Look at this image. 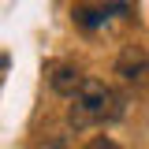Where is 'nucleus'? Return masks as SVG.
<instances>
[{
	"label": "nucleus",
	"mask_w": 149,
	"mask_h": 149,
	"mask_svg": "<svg viewBox=\"0 0 149 149\" xmlns=\"http://www.w3.org/2000/svg\"><path fill=\"white\" fill-rule=\"evenodd\" d=\"M82 71L74 67V63H56L52 74H49V86H52V93H60V97H74V93L82 90Z\"/></svg>",
	"instance_id": "obj_3"
},
{
	"label": "nucleus",
	"mask_w": 149,
	"mask_h": 149,
	"mask_svg": "<svg viewBox=\"0 0 149 149\" xmlns=\"http://www.w3.org/2000/svg\"><path fill=\"white\" fill-rule=\"evenodd\" d=\"M116 74L134 90H149V52L142 45H123L116 56Z\"/></svg>",
	"instance_id": "obj_2"
},
{
	"label": "nucleus",
	"mask_w": 149,
	"mask_h": 149,
	"mask_svg": "<svg viewBox=\"0 0 149 149\" xmlns=\"http://www.w3.org/2000/svg\"><path fill=\"white\" fill-rule=\"evenodd\" d=\"M104 8H74V22L78 26H86V30H97V26H104Z\"/></svg>",
	"instance_id": "obj_4"
},
{
	"label": "nucleus",
	"mask_w": 149,
	"mask_h": 149,
	"mask_svg": "<svg viewBox=\"0 0 149 149\" xmlns=\"http://www.w3.org/2000/svg\"><path fill=\"white\" fill-rule=\"evenodd\" d=\"M82 149H123V146H119L116 138H108V134H97V138H90Z\"/></svg>",
	"instance_id": "obj_6"
},
{
	"label": "nucleus",
	"mask_w": 149,
	"mask_h": 149,
	"mask_svg": "<svg viewBox=\"0 0 149 149\" xmlns=\"http://www.w3.org/2000/svg\"><path fill=\"white\" fill-rule=\"evenodd\" d=\"M34 149H71V146H67L63 134H41V138L34 142Z\"/></svg>",
	"instance_id": "obj_5"
},
{
	"label": "nucleus",
	"mask_w": 149,
	"mask_h": 149,
	"mask_svg": "<svg viewBox=\"0 0 149 149\" xmlns=\"http://www.w3.org/2000/svg\"><path fill=\"white\" fill-rule=\"evenodd\" d=\"M123 116V97L104 86L101 78H86L82 90L71 97V108H67V127L71 130H90L101 123H116Z\"/></svg>",
	"instance_id": "obj_1"
}]
</instances>
